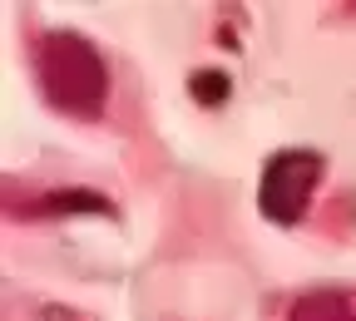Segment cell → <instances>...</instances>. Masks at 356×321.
Masks as SVG:
<instances>
[{"label": "cell", "instance_id": "1", "mask_svg": "<svg viewBox=\"0 0 356 321\" xmlns=\"http://www.w3.org/2000/svg\"><path fill=\"white\" fill-rule=\"evenodd\" d=\"M35 84L44 104L65 119H104L109 104V65L95 50V40H84L79 30H44L35 40Z\"/></svg>", "mask_w": 356, "mask_h": 321}, {"label": "cell", "instance_id": "2", "mask_svg": "<svg viewBox=\"0 0 356 321\" xmlns=\"http://www.w3.org/2000/svg\"><path fill=\"white\" fill-rule=\"evenodd\" d=\"M327 173V154L317 149H277L257 178V213L277 227H297L312 208V193Z\"/></svg>", "mask_w": 356, "mask_h": 321}, {"label": "cell", "instance_id": "3", "mask_svg": "<svg viewBox=\"0 0 356 321\" xmlns=\"http://www.w3.org/2000/svg\"><path fill=\"white\" fill-rule=\"evenodd\" d=\"M287 321H356V297L332 292V287H312V292L292 297Z\"/></svg>", "mask_w": 356, "mask_h": 321}, {"label": "cell", "instance_id": "4", "mask_svg": "<svg viewBox=\"0 0 356 321\" xmlns=\"http://www.w3.org/2000/svg\"><path fill=\"white\" fill-rule=\"evenodd\" d=\"M188 89H193V94H198V104H208V109H218L222 99H228V74H222V69H198L193 79H188Z\"/></svg>", "mask_w": 356, "mask_h": 321}]
</instances>
